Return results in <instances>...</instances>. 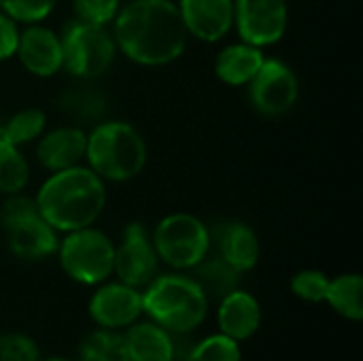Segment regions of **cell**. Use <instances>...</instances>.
I'll return each mask as SVG.
<instances>
[{"mask_svg": "<svg viewBox=\"0 0 363 361\" xmlns=\"http://www.w3.org/2000/svg\"><path fill=\"white\" fill-rule=\"evenodd\" d=\"M87 311L98 328L121 332L143 317V289L121 281H104L96 285Z\"/></svg>", "mask_w": 363, "mask_h": 361, "instance_id": "obj_12", "label": "cell"}, {"mask_svg": "<svg viewBox=\"0 0 363 361\" xmlns=\"http://www.w3.org/2000/svg\"><path fill=\"white\" fill-rule=\"evenodd\" d=\"M62 70L79 81H91L111 70L119 49L111 26L87 23L81 19L68 21L60 32Z\"/></svg>", "mask_w": 363, "mask_h": 361, "instance_id": "obj_6", "label": "cell"}, {"mask_svg": "<svg viewBox=\"0 0 363 361\" xmlns=\"http://www.w3.org/2000/svg\"><path fill=\"white\" fill-rule=\"evenodd\" d=\"M106 183L89 166H72L49 177L38 187L34 202L43 219L60 234L94 226L106 206Z\"/></svg>", "mask_w": 363, "mask_h": 361, "instance_id": "obj_2", "label": "cell"}, {"mask_svg": "<svg viewBox=\"0 0 363 361\" xmlns=\"http://www.w3.org/2000/svg\"><path fill=\"white\" fill-rule=\"evenodd\" d=\"M289 28L287 0H234V30L259 49L283 40Z\"/></svg>", "mask_w": 363, "mask_h": 361, "instance_id": "obj_10", "label": "cell"}, {"mask_svg": "<svg viewBox=\"0 0 363 361\" xmlns=\"http://www.w3.org/2000/svg\"><path fill=\"white\" fill-rule=\"evenodd\" d=\"M264 60H266L264 49L249 45L245 40H238V43L225 45L215 55L213 68L221 83L230 87H247L249 81L259 70V66L264 64Z\"/></svg>", "mask_w": 363, "mask_h": 361, "instance_id": "obj_19", "label": "cell"}, {"mask_svg": "<svg viewBox=\"0 0 363 361\" xmlns=\"http://www.w3.org/2000/svg\"><path fill=\"white\" fill-rule=\"evenodd\" d=\"M87 132L81 126H57L45 130L36 140V162L47 172H57L85 162Z\"/></svg>", "mask_w": 363, "mask_h": 361, "instance_id": "obj_16", "label": "cell"}, {"mask_svg": "<svg viewBox=\"0 0 363 361\" xmlns=\"http://www.w3.org/2000/svg\"><path fill=\"white\" fill-rule=\"evenodd\" d=\"M47 130V115L40 109H21L9 117V121L0 128V136L9 143L23 147L28 143L38 140V136Z\"/></svg>", "mask_w": 363, "mask_h": 361, "instance_id": "obj_24", "label": "cell"}, {"mask_svg": "<svg viewBox=\"0 0 363 361\" xmlns=\"http://www.w3.org/2000/svg\"><path fill=\"white\" fill-rule=\"evenodd\" d=\"M251 106L264 117L287 115L300 98V79L296 70L279 60L266 57L255 77L247 85Z\"/></svg>", "mask_w": 363, "mask_h": 361, "instance_id": "obj_9", "label": "cell"}, {"mask_svg": "<svg viewBox=\"0 0 363 361\" xmlns=\"http://www.w3.org/2000/svg\"><path fill=\"white\" fill-rule=\"evenodd\" d=\"M64 274L85 287L111 279L115 266V243L98 228L87 226L66 232L55 251Z\"/></svg>", "mask_w": 363, "mask_h": 361, "instance_id": "obj_7", "label": "cell"}, {"mask_svg": "<svg viewBox=\"0 0 363 361\" xmlns=\"http://www.w3.org/2000/svg\"><path fill=\"white\" fill-rule=\"evenodd\" d=\"M113 274H117V281L136 289H145L160 274V257L151 232L143 223L132 221L123 228L121 240L115 245Z\"/></svg>", "mask_w": 363, "mask_h": 361, "instance_id": "obj_11", "label": "cell"}, {"mask_svg": "<svg viewBox=\"0 0 363 361\" xmlns=\"http://www.w3.org/2000/svg\"><path fill=\"white\" fill-rule=\"evenodd\" d=\"M43 353L38 343L23 332L0 334V361H40Z\"/></svg>", "mask_w": 363, "mask_h": 361, "instance_id": "obj_29", "label": "cell"}, {"mask_svg": "<svg viewBox=\"0 0 363 361\" xmlns=\"http://www.w3.org/2000/svg\"><path fill=\"white\" fill-rule=\"evenodd\" d=\"M211 298L189 274H157L143 289V315L170 334L189 336L208 315Z\"/></svg>", "mask_w": 363, "mask_h": 361, "instance_id": "obj_3", "label": "cell"}, {"mask_svg": "<svg viewBox=\"0 0 363 361\" xmlns=\"http://www.w3.org/2000/svg\"><path fill=\"white\" fill-rule=\"evenodd\" d=\"M191 277L208 298L219 300L240 287L242 274L234 270L228 262H223L219 255H206L198 266L191 268Z\"/></svg>", "mask_w": 363, "mask_h": 361, "instance_id": "obj_21", "label": "cell"}, {"mask_svg": "<svg viewBox=\"0 0 363 361\" xmlns=\"http://www.w3.org/2000/svg\"><path fill=\"white\" fill-rule=\"evenodd\" d=\"M217 326H219V334L236 343H245L253 338L262 326V306L257 298L240 287L219 298Z\"/></svg>", "mask_w": 363, "mask_h": 361, "instance_id": "obj_17", "label": "cell"}, {"mask_svg": "<svg viewBox=\"0 0 363 361\" xmlns=\"http://www.w3.org/2000/svg\"><path fill=\"white\" fill-rule=\"evenodd\" d=\"M121 0H72L74 17L87 23L111 26L121 9Z\"/></svg>", "mask_w": 363, "mask_h": 361, "instance_id": "obj_30", "label": "cell"}, {"mask_svg": "<svg viewBox=\"0 0 363 361\" xmlns=\"http://www.w3.org/2000/svg\"><path fill=\"white\" fill-rule=\"evenodd\" d=\"M74 361H130L123 334L115 330H94L77 347Z\"/></svg>", "mask_w": 363, "mask_h": 361, "instance_id": "obj_22", "label": "cell"}, {"mask_svg": "<svg viewBox=\"0 0 363 361\" xmlns=\"http://www.w3.org/2000/svg\"><path fill=\"white\" fill-rule=\"evenodd\" d=\"M0 228L11 253L23 262H38L55 255L60 232H55L38 213L32 196L11 194L0 204Z\"/></svg>", "mask_w": 363, "mask_h": 361, "instance_id": "obj_5", "label": "cell"}, {"mask_svg": "<svg viewBox=\"0 0 363 361\" xmlns=\"http://www.w3.org/2000/svg\"><path fill=\"white\" fill-rule=\"evenodd\" d=\"M30 181V164L21 147L0 136V194L11 196L26 189Z\"/></svg>", "mask_w": 363, "mask_h": 361, "instance_id": "obj_23", "label": "cell"}, {"mask_svg": "<svg viewBox=\"0 0 363 361\" xmlns=\"http://www.w3.org/2000/svg\"><path fill=\"white\" fill-rule=\"evenodd\" d=\"M328 285H330V277L321 270H315V268H304V270L296 272L289 281L291 294L304 302H311V304L325 302Z\"/></svg>", "mask_w": 363, "mask_h": 361, "instance_id": "obj_26", "label": "cell"}, {"mask_svg": "<svg viewBox=\"0 0 363 361\" xmlns=\"http://www.w3.org/2000/svg\"><path fill=\"white\" fill-rule=\"evenodd\" d=\"M325 302L347 321L363 319V279L357 272H347L330 279Z\"/></svg>", "mask_w": 363, "mask_h": 361, "instance_id": "obj_20", "label": "cell"}, {"mask_svg": "<svg viewBox=\"0 0 363 361\" xmlns=\"http://www.w3.org/2000/svg\"><path fill=\"white\" fill-rule=\"evenodd\" d=\"M119 53L138 66H168L189 43L174 0H128L111 23Z\"/></svg>", "mask_w": 363, "mask_h": 361, "instance_id": "obj_1", "label": "cell"}, {"mask_svg": "<svg viewBox=\"0 0 363 361\" xmlns=\"http://www.w3.org/2000/svg\"><path fill=\"white\" fill-rule=\"evenodd\" d=\"M211 230V245L217 247V255L228 262L240 274L251 272L262 255V245L255 230L245 221H221Z\"/></svg>", "mask_w": 363, "mask_h": 361, "instance_id": "obj_15", "label": "cell"}, {"mask_svg": "<svg viewBox=\"0 0 363 361\" xmlns=\"http://www.w3.org/2000/svg\"><path fill=\"white\" fill-rule=\"evenodd\" d=\"M60 0H0V11H4L19 26L45 21L57 6Z\"/></svg>", "mask_w": 363, "mask_h": 361, "instance_id": "obj_28", "label": "cell"}, {"mask_svg": "<svg viewBox=\"0 0 363 361\" xmlns=\"http://www.w3.org/2000/svg\"><path fill=\"white\" fill-rule=\"evenodd\" d=\"M155 253L162 264L177 272L191 270L211 253V230L191 213H170L151 232Z\"/></svg>", "mask_w": 363, "mask_h": 361, "instance_id": "obj_8", "label": "cell"}, {"mask_svg": "<svg viewBox=\"0 0 363 361\" xmlns=\"http://www.w3.org/2000/svg\"><path fill=\"white\" fill-rule=\"evenodd\" d=\"M149 160L147 140L128 121H96L87 132L85 166L104 183H125L136 179Z\"/></svg>", "mask_w": 363, "mask_h": 361, "instance_id": "obj_4", "label": "cell"}, {"mask_svg": "<svg viewBox=\"0 0 363 361\" xmlns=\"http://www.w3.org/2000/svg\"><path fill=\"white\" fill-rule=\"evenodd\" d=\"M15 57L30 74L49 79L62 72V43L60 32L51 30L43 21L26 23L19 28Z\"/></svg>", "mask_w": 363, "mask_h": 361, "instance_id": "obj_13", "label": "cell"}, {"mask_svg": "<svg viewBox=\"0 0 363 361\" xmlns=\"http://www.w3.org/2000/svg\"><path fill=\"white\" fill-rule=\"evenodd\" d=\"M185 361H242L240 343L223 334H213L191 345Z\"/></svg>", "mask_w": 363, "mask_h": 361, "instance_id": "obj_25", "label": "cell"}, {"mask_svg": "<svg viewBox=\"0 0 363 361\" xmlns=\"http://www.w3.org/2000/svg\"><path fill=\"white\" fill-rule=\"evenodd\" d=\"M40 361H72V360H66V357H49V360H40Z\"/></svg>", "mask_w": 363, "mask_h": 361, "instance_id": "obj_32", "label": "cell"}, {"mask_svg": "<svg viewBox=\"0 0 363 361\" xmlns=\"http://www.w3.org/2000/svg\"><path fill=\"white\" fill-rule=\"evenodd\" d=\"M130 361H177L179 334L166 332L151 319H138L123 332Z\"/></svg>", "mask_w": 363, "mask_h": 361, "instance_id": "obj_18", "label": "cell"}, {"mask_svg": "<svg viewBox=\"0 0 363 361\" xmlns=\"http://www.w3.org/2000/svg\"><path fill=\"white\" fill-rule=\"evenodd\" d=\"M189 38L219 43L234 30V0H177Z\"/></svg>", "mask_w": 363, "mask_h": 361, "instance_id": "obj_14", "label": "cell"}, {"mask_svg": "<svg viewBox=\"0 0 363 361\" xmlns=\"http://www.w3.org/2000/svg\"><path fill=\"white\" fill-rule=\"evenodd\" d=\"M19 28L21 26L15 19H11L4 11H0V62L15 57Z\"/></svg>", "mask_w": 363, "mask_h": 361, "instance_id": "obj_31", "label": "cell"}, {"mask_svg": "<svg viewBox=\"0 0 363 361\" xmlns=\"http://www.w3.org/2000/svg\"><path fill=\"white\" fill-rule=\"evenodd\" d=\"M60 106L79 119H100L104 113V100L91 89H68L60 96Z\"/></svg>", "mask_w": 363, "mask_h": 361, "instance_id": "obj_27", "label": "cell"}]
</instances>
